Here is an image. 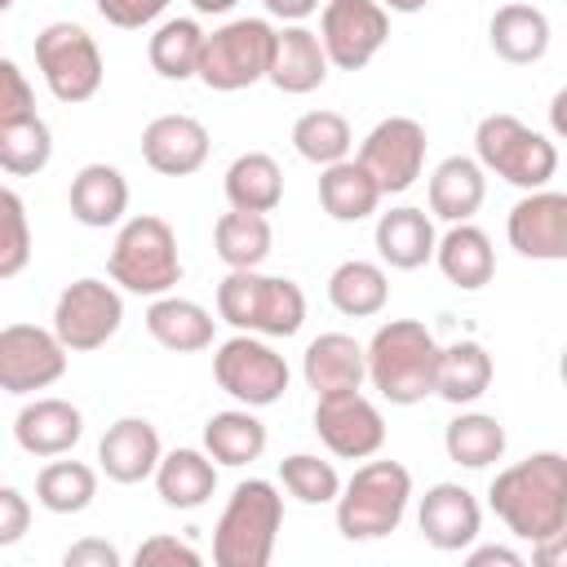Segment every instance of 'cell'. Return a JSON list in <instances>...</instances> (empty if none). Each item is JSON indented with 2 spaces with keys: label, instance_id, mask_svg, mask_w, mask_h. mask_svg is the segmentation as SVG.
<instances>
[{
  "label": "cell",
  "instance_id": "1",
  "mask_svg": "<svg viewBox=\"0 0 567 567\" xmlns=\"http://www.w3.org/2000/svg\"><path fill=\"white\" fill-rule=\"evenodd\" d=\"M487 505L518 540H545L567 523V456L545 447L505 465L487 487Z\"/></svg>",
  "mask_w": 567,
  "mask_h": 567
},
{
  "label": "cell",
  "instance_id": "2",
  "mask_svg": "<svg viewBox=\"0 0 567 567\" xmlns=\"http://www.w3.org/2000/svg\"><path fill=\"white\" fill-rule=\"evenodd\" d=\"M439 359H443V346L421 319H390L368 341V381L385 403L412 408L425 394H434Z\"/></svg>",
  "mask_w": 567,
  "mask_h": 567
},
{
  "label": "cell",
  "instance_id": "3",
  "mask_svg": "<svg viewBox=\"0 0 567 567\" xmlns=\"http://www.w3.org/2000/svg\"><path fill=\"white\" fill-rule=\"evenodd\" d=\"M284 527V496L270 478L235 483L217 527H213V563L217 567H266Z\"/></svg>",
  "mask_w": 567,
  "mask_h": 567
},
{
  "label": "cell",
  "instance_id": "4",
  "mask_svg": "<svg viewBox=\"0 0 567 567\" xmlns=\"http://www.w3.org/2000/svg\"><path fill=\"white\" fill-rule=\"evenodd\" d=\"M217 319L235 332L257 337H297L306 323V292L297 279L261 275V270H230L217 284Z\"/></svg>",
  "mask_w": 567,
  "mask_h": 567
},
{
  "label": "cell",
  "instance_id": "5",
  "mask_svg": "<svg viewBox=\"0 0 567 567\" xmlns=\"http://www.w3.org/2000/svg\"><path fill=\"white\" fill-rule=\"evenodd\" d=\"M106 275L133 292V297H164L182 284V252H177V235L164 217L155 213H137L115 230L111 257H106Z\"/></svg>",
  "mask_w": 567,
  "mask_h": 567
},
{
  "label": "cell",
  "instance_id": "6",
  "mask_svg": "<svg viewBox=\"0 0 567 567\" xmlns=\"http://www.w3.org/2000/svg\"><path fill=\"white\" fill-rule=\"evenodd\" d=\"M412 501V474L399 461H363L337 496V532L346 540L390 536Z\"/></svg>",
  "mask_w": 567,
  "mask_h": 567
},
{
  "label": "cell",
  "instance_id": "7",
  "mask_svg": "<svg viewBox=\"0 0 567 567\" xmlns=\"http://www.w3.org/2000/svg\"><path fill=\"white\" fill-rule=\"evenodd\" d=\"M474 159L487 173H496L501 182L518 186V190H540L558 173V146L545 133L527 128L509 111H492V115L478 120V128H474Z\"/></svg>",
  "mask_w": 567,
  "mask_h": 567
},
{
  "label": "cell",
  "instance_id": "8",
  "mask_svg": "<svg viewBox=\"0 0 567 567\" xmlns=\"http://www.w3.org/2000/svg\"><path fill=\"white\" fill-rule=\"evenodd\" d=\"M270 58H275V27L266 18H230L204 35L195 80L213 93H239L270 75Z\"/></svg>",
  "mask_w": 567,
  "mask_h": 567
},
{
  "label": "cell",
  "instance_id": "9",
  "mask_svg": "<svg viewBox=\"0 0 567 567\" xmlns=\"http://www.w3.org/2000/svg\"><path fill=\"white\" fill-rule=\"evenodd\" d=\"M35 66H40L49 93L66 106H80V102L97 97L102 75H106L102 49L80 22H49L35 35Z\"/></svg>",
  "mask_w": 567,
  "mask_h": 567
},
{
  "label": "cell",
  "instance_id": "10",
  "mask_svg": "<svg viewBox=\"0 0 567 567\" xmlns=\"http://www.w3.org/2000/svg\"><path fill=\"white\" fill-rule=\"evenodd\" d=\"M213 381L244 408H270L288 390V363L257 332H235L213 354Z\"/></svg>",
  "mask_w": 567,
  "mask_h": 567
},
{
  "label": "cell",
  "instance_id": "11",
  "mask_svg": "<svg viewBox=\"0 0 567 567\" xmlns=\"http://www.w3.org/2000/svg\"><path fill=\"white\" fill-rule=\"evenodd\" d=\"M124 323V297L115 288V279H75L58 292V306H53V332L62 337V346L71 354H89V350H102Z\"/></svg>",
  "mask_w": 567,
  "mask_h": 567
},
{
  "label": "cell",
  "instance_id": "12",
  "mask_svg": "<svg viewBox=\"0 0 567 567\" xmlns=\"http://www.w3.org/2000/svg\"><path fill=\"white\" fill-rule=\"evenodd\" d=\"M319 40L337 71H363L390 40V9L381 0H323Z\"/></svg>",
  "mask_w": 567,
  "mask_h": 567
},
{
  "label": "cell",
  "instance_id": "13",
  "mask_svg": "<svg viewBox=\"0 0 567 567\" xmlns=\"http://www.w3.org/2000/svg\"><path fill=\"white\" fill-rule=\"evenodd\" d=\"M425 124L412 115H385L372 124V133L359 142V164L377 177L381 195H403L425 173Z\"/></svg>",
  "mask_w": 567,
  "mask_h": 567
},
{
  "label": "cell",
  "instance_id": "14",
  "mask_svg": "<svg viewBox=\"0 0 567 567\" xmlns=\"http://www.w3.org/2000/svg\"><path fill=\"white\" fill-rule=\"evenodd\" d=\"M66 346L53 328L35 323H9L0 328V390L4 394H35L62 381L66 372Z\"/></svg>",
  "mask_w": 567,
  "mask_h": 567
},
{
  "label": "cell",
  "instance_id": "15",
  "mask_svg": "<svg viewBox=\"0 0 567 567\" xmlns=\"http://www.w3.org/2000/svg\"><path fill=\"white\" fill-rule=\"evenodd\" d=\"M315 434L341 461H368L385 443V416L363 390L319 394L315 399Z\"/></svg>",
  "mask_w": 567,
  "mask_h": 567
},
{
  "label": "cell",
  "instance_id": "16",
  "mask_svg": "<svg viewBox=\"0 0 567 567\" xmlns=\"http://www.w3.org/2000/svg\"><path fill=\"white\" fill-rule=\"evenodd\" d=\"M505 239L527 261H567V190H527L505 217Z\"/></svg>",
  "mask_w": 567,
  "mask_h": 567
},
{
  "label": "cell",
  "instance_id": "17",
  "mask_svg": "<svg viewBox=\"0 0 567 567\" xmlns=\"http://www.w3.org/2000/svg\"><path fill=\"white\" fill-rule=\"evenodd\" d=\"M416 527H421L425 545H434L443 554H461V549H470L478 540V527H483L478 496L470 487H461V483H434L421 496Z\"/></svg>",
  "mask_w": 567,
  "mask_h": 567
},
{
  "label": "cell",
  "instance_id": "18",
  "mask_svg": "<svg viewBox=\"0 0 567 567\" xmlns=\"http://www.w3.org/2000/svg\"><path fill=\"white\" fill-rule=\"evenodd\" d=\"M164 461V447H159V430L146 421V416H120L106 425V434L97 439V470L111 478V483H146L155 478Z\"/></svg>",
  "mask_w": 567,
  "mask_h": 567
},
{
  "label": "cell",
  "instance_id": "19",
  "mask_svg": "<svg viewBox=\"0 0 567 567\" xmlns=\"http://www.w3.org/2000/svg\"><path fill=\"white\" fill-rule=\"evenodd\" d=\"M213 151L208 128L195 115H155L142 128V159L159 173V177H190L204 168Z\"/></svg>",
  "mask_w": 567,
  "mask_h": 567
},
{
  "label": "cell",
  "instance_id": "20",
  "mask_svg": "<svg viewBox=\"0 0 567 567\" xmlns=\"http://www.w3.org/2000/svg\"><path fill=\"white\" fill-rule=\"evenodd\" d=\"M80 439H84V412L66 399H31L13 416V443L40 461L66 456Z\"/></svg>",
  "mask_w": 567,
  "mask_h": 567
},
{
  "label": "cell",
  "instance_id": "21",
  "mask_svg": "<svg viewBox=\"0 0 567 567\" xmlns=\"http://www.w3.org/2000/svg\"><path fill=\"white\" fill-rule=\"evenodd\" d=\"M332 62H328V49L319 40V31L301 27V22H284L275 31V58H270V84L288 97H301V93H315L323 80H328Z\"/></svg>",
  "mask_w": 567,
  "mask_h": 567
},
{
  "label": "cell",
  "instance_id": "22",
  "mask_svg": "<svg viewBox=\"0 0 567 567\" xmlns=\"http://www.w3.org/2000/svg\"><path fill=\"white\" fill-rule=\"evenodd\" d=\"M301 377L319 394L363 390L368 381V346H359L350 332H319L301 354Z\"/></svg>",
  "mask_w": 567,
  "mask_h": 567
},
{
  "label": "cell",
  "instance_id": "23",
  "mask_svg": "<svg viewBox=\"0 0 567 567\" xmlns=\"http://www.w3.org/2000/svg\"><path fill=\"white\" fill-rule=\"evenodd\" d=\"M66 204H71V217L89 230H106V226H120L124 213H128V177L115 168V164H84L75 177H71V190H66Z\"/></svg>",
  "mask_w": 567,
  "mask_h": 567
},
{
  "label": "cell",
  "instance_id": "24",
  "mask_svg": "<svg viewBox=\"0 0 567 567\" xmlns=\"http://www.w3.org/2000/svg\"><path fill=\"white\" fill-rule=\"evenodd\" d=\"M372 239H377V257L390 270H421L425 261H434V248H439L430 213L412 208V204H399V208L381 213Z\"/></svg>",
  "mask_w": 567,
  "mask_h": 567
},
{
  "label": "cell",
  "instance_id": "25",
  "mask_svg": "<svg viewBox=\"0 0 567 567\" xmlns=\"http://www.w3.org/2000/svg\"><path fill=\"white\" fill-rule=\"evenodd\" d=\"M430 213L439 221H470L487 199V168L470 155H447L430 173Z\"/></svg>",
  "mask_w": 567,
  "mask_h": 567
},
{
  "label": "cell",
  "instance_id": "26",
  "mask_svg": "<svg viewBox=\"0 0 567 567\" xmlns=\"http://www.w3.org/2000/svg\"><path fill=\"white\" fill-rule=\"evenodd\" d=\"M434 261H439L443 279L461 292H478L496 275V248H492L487 230H478L474 221H452L447 235H439Z\"/></svg>",
  "mask_w": 567,
  "mask_h": 567
},
{
  "label": "cell",
  "instance_id": "27",
  "mask_svg": "<svg viewBox=\"0 0 567 567\" xmlns=\"http://www.w3.org/2000/svg\"><path fill=\"white\" fill-rule=\"evenodd\" d=\"M487 44L501 62H514V66H532L549 53V18L527 4V0H509L492 13L487 22Z\"/></svg>",
  "mask_w": 567,
  "mask_h": 567
},
{
  "label": "cell",
  "instance_id": "28",
  "mask_svg": "<svg viewBox=\"0 0 567 567\" xmlns=\"http://www.w3.org/2000/svg\"><path fill=\"white\" fill-rule=\"evenodd\" d=\"M213 328H217V319L190 297L164 292V297H151V306H146V332L173 354L208 350L213 346Z\"/></svg>",
  "mask_w": 567,
  "mask_h": 567
},
{
  "label": "cell",
  "instance_id": "29",
  "mask_svg": "<svg viewBox=\"0 0 567 567\" xmlns=\"http://www.w3.org/2000/svg\"><path fill=\"white\" fill-rule=\"evenodd\" d=\"M155 492L168 509H199L217 492V461L204 447H173L155 470Z\"/></svg>",
  "mask_w": 567,
  "mask_h": 567
},
{
  "label": "cell",
  "instance_id": "30",
  "mask_svg": "<svg viewBox=\"0 0 567 567\" xmlns=\"http://www.w3.org/2000/svg\"><path fill=\"white\" fill-rule=\"evenodd\" d=\"M226 204L244 208V213H275L284 204V168L275 155L266 151H244L230 159L226 177H221Z\"/></svg>",
  "mask_w": 567,
  "mask_h": 567
},
{
  "label": "cell",
  "instance_id": "31",
  "mask_svg": "<svg viewBox=\"0 0 567 567\" xmlns=\"http://www.w3.org/2000/svg\"><path fill=\"white\" fill-rule=\"evenodd\" d=\"M381 199L385 195H381L377 177L359 159H341V164H328L319 173V204H323V213L332 221H346V226L350 221H363V217L377 213Z\"/></svg>",
  "mask_w": 567,
  "mask_h": 567
},
{
  "label": "cell",
  "instance_id": "32",
  "mask_svg": "<svg viewBox=\"0 0 567 567\" xmlns=\"http://www.w3.org/2000/svg\"><path fill=\"white\" fill-rule=\"evenodd\" d=\"M492 377H496V368H492V354L483 341H452V346H443L434 394L452 408H470L492 390Z\"/></svg>",
  "mask_w": 567,
  "mask_h": 567
},
{
  "label": "cell",
  "instance_id": "33",
  "mask_svg": "<svg viewBox=\"0 0 567 567\" xmlns=\"http://www.w3.org/2000/svg\"><path fill=\"white\" fill-rule=\"evenodd\" d=\"M270 434L266 425L257 421V408H226V412H213L204 421V452L217 461V465H252L261 452H266Z\"/></svg>",
  "mask_w": 567,
  "mask_h": 567
},
{
  "label": "cell",
  "instance_id": "34",
  "mask_svg": "<svg viewBox=\"0 0 567 567\" xmlns=\"http://www.w3.org/2000/svg\"><path fill=\"white\" fill-rule=\"evenodd\" d=\"M328 301H332V310L346 315V319H372V315H381L385 301H390L385 266L363 261V257L341 261V266L328 275Z\"/></svg>",
  "mask_w": 567,
  "mask_h": 567
},
{
  "label": "cell",
  "instance_id": "35",
  "mask_svg": "<svg viewBox=\"0 0 567 567\" xmlns=\"http://www.w3.org/2000/svg\"><path fill=\"white\" fill-rule=\"evenodd\" d=\"M270 244H275V230L266 213L230 208L213 226V248L230 270H261V261L270 257Z\"/></svg>",
  "mask_w": 567,
  "mask_h": 567
},
{
  "label": "cell",
  "instance_id": "36",
  "mask_svg": "<svg viewBox=\"0 0 567 567\" xmlns=\"http://www.w3.org/2000/svg\"><path fill=\"white\" fill-rule=\"evenodd\" d=\"M204 27L195 18H168L155 27L146 44V62L159 80H190L199 75V53H204Z\"/></svg>",
  "mask_w": 567,
  "mask_h": 567
},
{
  "label": "cell",
  "instance_id": "37",
  "mask_svg": "<svg viewBox=\"0 0 567 567\" xmlns=\"http://www.w3.org/2000/svg\"><path fill=\"white\" fill-rule=\"evenodd\" d=\"M505 425L496 421V416H487V412H461V416H452L447 421V430H443V452H447V461H456V465H465V470H487V465H496L501 456H505Z\"/></svg>",
  "mask_w": 567,
  "mask_h": 567
},
{
  "label": "cell",
  "instance_id": "38",
  "mask_svg": "<svg viewBox=\"0 0 567 567\" xmlns=\"http://www.w3.org/2000/svg\"><path fill=\"white\" fill-rule=\"evenodd\" d=\"M97 496V470L84 461H49L35 474V501L49 514H84Z\"/></svg>",
  "mask_w": 567,
  "mask_h": 567
},
{
  "label": "cell",
  "instance_id": "39",
  "mask_svg": "<svg viewBox=\"0 0 567 567\" xmlns=\"http://www.w3.org/2000/svg\"><path fill=\"white\" fill-rule=\"evenodd\" d=\"M292 146L306 164H341L350 159V146H354V133H350V120L341 111H306L297 115L292 124Z\"/></svg>",
  "mask_w": 567,
  "mask_h": 567
},
{
  "label": "cell",
  "instance_id": "40",
  "mask_svg": "<svg viewBox=\"0 0 567 567\" xmlns=\"http://www.w3.org/2000/svg\"><path fill=\"white\" fill-rule=\"evenodd\" d=\"M53 159V133L40 115L0 124V168L9 177H35Z\"/></svg>",
  "mask_w": 567,
  "mask_h": 567
},
{
  "label": "cell",
  "instance_id": "41",
  "mask_svg": "<svg viewBox=\"0 0 567 567\" xmlns=\"http://www.w3.org/2000/svg\"><path fill=\"white\" fill-rule=\"evenodd\" d=\"M279 483L288 496H297L301 505H337L341 496V474L332 461L315 456V452H292L279 461Z\"/></svg>",
  "mask_w": 567,
  "mask_h": 567
},
{
  "label": "cell",
  "instance_id": "42",
  "mask_svg": "<svg viewBox=\"0 0 567 567\" xmlns=\"http://www.w3.org/2000/svg\"><path fill=\"white\" fill-rule=\"evenodd\" d=\"M0 279H13L27 270L31 261V221H27V204L18 190H0Z\"/></svg>",
  "mask_w": 567,
  "mask_h": 567
},
{
  "label": "cell",
  "instance_id": "43",
  "mask_svg": "<svg viewBox=\"0 0 567 567\" xmlns=\"http://www.w3.org/2000/svg\"><path fill=\"white\" fill-rule=\"evenodd\" d=\"M35 115V89L27 80V71L4 58L0 62V124H13V120H27Z\"/></svg>",
  "mask_w": 567,
  "mask_h": 567
},
{
  "label": "cell",
  "instance_id": "44",
  "mask_svg": "<svg viewBox=\"0 0 567 567\" xmlns=\"http://www.w3.org/2000/svg\"><path fill=\"white\" fill-rule=\"evenodd\" d=\"M133 563L137 567H199L204 558H199V549L190 545V540H182V536H146L137 549H133Z\"/></svg>",
  "mask_w": 567,
  "mask_h": 567
},
{
  "label": "cell",
  "instance_id": "45",
  "mask_svg": "<svg viewBox=\"0 0 567 567\" xmlns=\"http://www.w3.org/2000/svg\"><path fill=\"white\" fill-rule=\"evenodd\" d=\"M93 4L120 31H142V27H151L168 9V0H93Z\"/></svg>",
  "mask_w": 567,
  "mask_h": 567
},
{
  "label": "cell",
  "instance_id": "46",
  "mask_svg": "<svg viewBox=\"0 0 567 567\" xmlns=\"http://www.w3.org/2000/svg\"><path fill=\"white\" fill-rule=\"evenodd\" d=\"M27 527H31V505H27V496L4 483V487H0V549L18 545V540L27 536Z\"/></svg>",
  "mask_w": 567,
  "mask_h": 567
},
{
  "label": "cell",
  "instance_id": "47",
  "mask_svg": "<svg viewBox=\"0 0 567 567\" xmlns=\"http://www.w3.org/2000/svg\"><path fill=\"white\" fill-rule=\"evenodd\" d=\"M120 563H124L120 549L111 540H97V536H84L62 554V567H120Z\"/></svg>",
  "mask_w": 567,
  "mask_h": 567
},
{
  "label": "cell",
  "instance_id": "48",
  "mask_svg": "<svg viewBox=\"0 0 567 567\" xmlns=\"http://www.w3.org/2000/svg\"><path fill=\"white\" fill-rule=\"evenodd\" d=\"M465 563H470V567H523L527 558H523L518 549H509V545H474V549L465 554Z\"/></svg>",
  "mask_w": 567,
  "mask_h": 567
},
{
  "label": "cell",
  "instance_id": "49",
  "mask_svg": "<svg viewBox=\"0 0 567 567\" xmlns=\"http://www.w3.org/2000/svg\"><path fill=\"white\" fill-rule=\"evenodd\" d=\"M532 563H540V567H567V523L558 532H549L545 540L532 545Z\"/></svg>",
  "mask_w": 567,
  "mask_h": 567
},
{
  "label": "cell",
  "instance_id": "50",
  "mask_svg": "<svg viewBox=\"0 0 567 567\" xmlns=\"http://www.w3.org/2000/svg\"><path fill=\"white\" fill-rule=\"evenodd\" d=\"M261 4L279 22H306L310 13H319V0H261Z\"/></svg>",
  "mask_w": 567,
  "mask_h": 567
},
{
  "label": "cell",
  "instance_id": "51",
  "mask_svg": "<svg viewBox=\"0 0 567 567\" xmlns=\"http://www.w3.org/2000/svg\"><path fill=\"white\" fill-rule=\"evenodd\" d=\"M549 128H554V137H563L567 142V84L554 93V102H549Z\"/></svg>",
  "mask_w": 567,
  "mask_h": 567
},
{
  "label": "cell",
  "instance_id": "52",
  "mask_svg": "<svg viewBox=\"0 0 567 567\" xmlns=\"http://www.w3.org/2000/svg\"><path fill=\"white\" fill-rule=\"evenodd\" d=\"M239 0H190V9L195 13H230Z\"/></svg>",
  "mask_w": 567,
  "mask_h": 567
},
{
  "label": "cell",
  "instance_id": "53",
  "mask_svg": "<svg viewBox=\"0 0 567 567\" xmlns=\"http://www.w3.org/2000/svg\"><path fill=\"white\" fill-rule=\"evenodd\" d=\"M381 4H385L390 13H421L430 0H381Z\"/></svg>",
  "mask_w": 567,
  "mask_h": 567
},
{
  "label": "cell",
  "instance_id": "54",
  "mask_svg": "<svg viewBox=\"0 0 567 567\" xmlns=\"http://www.w3.org/2000/svg\"><path fill=\"white\" fill-rule=\"evenodd\" d=\"M558 381H563V385H567V346H563V350H558Z\"/></svg>",
  "mask_w": 567,
  "mask_h": 567
},
{
  "label": "cell",
  "instance_id": "55",
  "mask_svg": "<svg viewBox=\"0 0 567 567\" xmlns=\"http://www.w3.org/2000/svg\"><path fill=\"white\" fill-rule=\"evenodd\" d=\"M0 4H4V9H9V4H13V0H0Z\"/></svg>",
  "mask_w": 567,
  "mask_h": 567
}]
</instances>
